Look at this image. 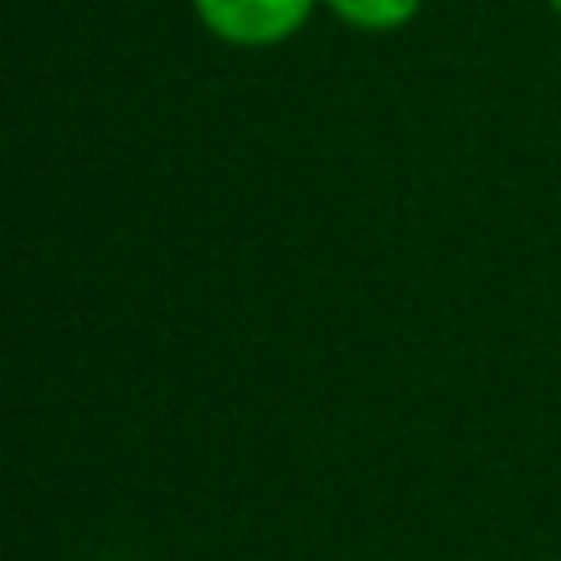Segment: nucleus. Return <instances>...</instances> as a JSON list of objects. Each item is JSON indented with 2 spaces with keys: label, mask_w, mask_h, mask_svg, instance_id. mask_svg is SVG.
Masks as SVG:
<instances>
[{
  "label": "nucleus",
  "mask_w": 561,
  "mask_h": 561,
  "mask_svg": "<svg viewBox=\"0 0 561 561\" xmlns=\"http://www.w3.org/2000/svg\"><path fill=\"white\" fill-rule=\"evenodd\" d=\"M316 0H193L197 22L224 44L267 48L302 31Z\"/></svg>",
  "instance_id": "nucleus-1"
},
{
  "label": "nucleus",
  "mask_w": 561,
  "mask_h": 561,
  "mask_svg": "<svg viewBox=\"0 0 561 561\" xmlns=\"http://www.w3.org/2000/svg\"><path fill=\"white\" fill-rule=\"evenodd\" d=\"M333 9V18H342L355 31H399L421 13V0H324Z\"/></svg>",
  "instance_id": "nucleus-2"
},
{
  "label": "nucleus",
  "mask_w": 561,
  "mask_h": 561,
  "mask_svg": "<svg viewBox=\"0 0 561 561\" xmlns=\"http://www.w3.org/2000/svg\"><path fill=\"white\" fill-rule=\"evenodd\" d=\"M548 9H552V13H557V18H561V0H548Z\"/></svg>",
  "instance_id": "nucleus-3"
}]
</instances>
